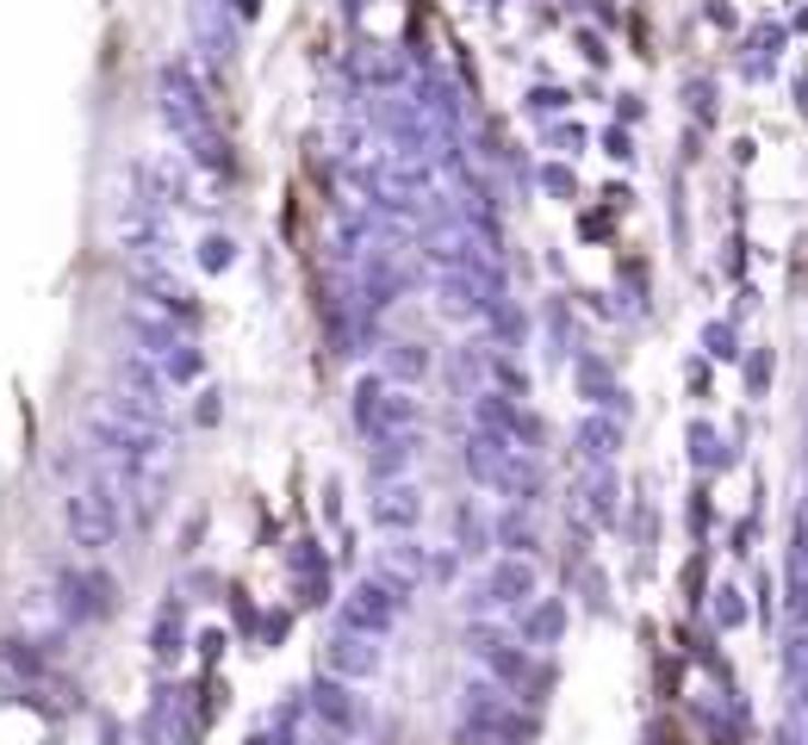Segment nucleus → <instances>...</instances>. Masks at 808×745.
Wrapping results in <instances>:
<instances>
[{
	"instance_id": "nucleus-2",
	"label": "nucleus",
	"mask_w": 808,
	"mask_h": 745,
	"mask_svg": "<svg viewBox=\"0 0 808 745\" xmlns=\"http://www.w3.org/2000/svg\"><path fill=\"white\" fill-rule=\"evenodd\" d=\"M392 596L380 591V584H367V591H355L348 596V633H385L392 628Z\"/></svg>"
},
{
	"instance_id": "nucleus-3",
	"label": "nucleus",
	"mask_w": 808,
	"mask_h": 745,
	"mask_svg": "<svg viewBox=\"0 0 808 745\" xmlns=\"http://www.w3.org/2000/svg\"><path fill=\"white\" fill-rule=\"evenodd\" d=\"M380 522H385V528H411V522H417V497H411V491H385L380 497Z\"/></svg>"
},
{
	"instance_id": "nucleus-6",
	"label": "nucleus",
	"mask_w": 808,
	"mask_h": 745,
	"mask_svg": "<svg viewBox=\"0 0 808 745\" xmlns=\"http://www.w3.org/2000/svg\"><path fill=\"white\" fill-rule=\"evenodd\" d=\"M392 373H399V380H417V373H424V348H392Z\"/></svg>"
},
{
	"instance_id": "nucleus-5",
	"label": "nucleus",
	"mask_w": 808,
	"mask_h": 745,
	"mask_svg": "<svg viewBox=\"0 0 808 745\" xmlns=\"http://www.w3.org/2000/svg\"><path fill=\"white\" fill-rule=\"evenodd\" d=\"M336 665L343 671H373V652H367L361 640H336Z\"/></svg>"
},
{
	"instance_id": "nucleus-1",
	"label": "nucleus",
	"mask_w": 808,
	"mask_h": 745,
	"mask_svg": "<svg viewBox=\"0 0 808 745\" xmlns=\"http://www.w3.org/2000/svg\"><path fill=\"white\" fill-rule=\"evenodd\" d=\"M69 535L76 547H113L118 540V497L113 491H76L69 497Z\"/></svg>"
},
{
	"instance_id": "nucleus-4",
	"label": "nucleus",
	"mask_w": 808,
	"mask_h": 745,
	"mask_svg": "<svg viewBox=\"0 0 808 745\" xmlns=\"http://www.w3.org/2000/svg\"><path fill=\"white\" fill-rule=\"evenodd\" d=\"M385 417H392V422H404V417H411V404H404V398H392V404H385ZM361 422H367V429L380 422V385H361Z\"/></svg>"
}]
</instances>
